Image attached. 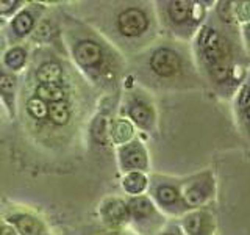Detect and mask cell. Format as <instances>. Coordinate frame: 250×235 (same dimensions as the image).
Returning a JSON list of instances; mask_svg holds the SVG:
<instances>
[{
  "label": "cell",
  "mask_w": 250,
  "mask_h": 235,
  "mask_svg": "<svg viewBox=\"0 0 250 235\" xmlns=\"http://www.w3.org/2000/svg\"><path fill=\"white\" fill-rule=\"evenodd\" d=\"M38 78L41 85H57L61 78V68L57 63H45L38 70Z\"/></svg>",
  "instance_id": "52a82bcc"
},
{
  "label": "cell",
  "mask_w": 250,
  "mask_h": 235,
  "mask_svg": "<svg viewBox=\"0 0 250 235\" xmlns=\"http://www.w3.org/2000/svg\"><path fill=\"white\" fill-rule=\"evenodd\" d=\"M0 235H16V232L11 227H2V229H0Z\"/></svg>",
  "instance_id": "484cf974"
},
{
  "label": "cell",
  "mask_w": 250,
  "mask_h": 235,
  "mask_svg": "<svg viewBox=\"0 0 250 235\" xmlns=\"http://www.w3.org/2000/svg\"><path fill=\"white\" fill-rule=\"evenodd\" d=\"M200 46H202L203 55H205V60L209 63L214 77L217 80H224L227 77V72H229V65H227V61H225L224 46L219 35L214 30L205 28L202 31V36H200Z\"/></svg>",
  "instance_id": "6da1fadb"
},
{
  "label": "cell",
  "mask_w": 250,
  "mask_h": 235,
  "mask_svg": "<svg viewBox=\"0 0 250 235\" xmlns=\"http://www.w3.org/2000/svg\"><path fill=\"white\" fill-rule=\"evenodd\" d=\"M131 125L128 122H125V121H119L116 125H114V140L116 141H119V143H122V141L125 140H128L131 137Z\"/></svg>",
  "instance_id": "ffe728a7"
},
{
  "label": "cell",
  "mask_w": 250,
  "mask_h": 235,
  "mask_svg": "<svg viewBox=\"0 0 250 235\" xmlns=\"http://www.w3.org/2000/svg\"><path fill=\"white\" fill-rule=\"evenodd\" d=\"M108 122L104 119V118H100V119H97L96 125H94V137L97 138V141H100V143H106L108 141Z\"/></svg>",
  "instance_id": "7402d4cb"
},
{
  "label": "cell",
  "mask_w": 250,
  "mask_h": 235,
  "mask_svg": "<svg viewBox=\"0 0 250 235\" xmlns=\"http://www.w3.org/2000/svg\"><path fill=\"white\" fill-rule=\"evenodd\" d=\"M27 107H28L30 115L33 116V118H36V119H42V118H45V115H47V107H45V104H44L41 99H38V97L30 99Z\"/></svg>",
  "instance_id": "d6986e66"
},
{
  "label": "cell",
  "mask_w": 250,
  "mask_h": 235,
  "mask_svg": "<svg viewBox=\"0 0 250 235\" xmlns=\"http://www.w3.org/2000/svg\"><path fill=\"white\" fill-rule=\"evenodd\" d=\"M117 25L125 36H138L147 28V18L141 10L130 8L119 16Z\"/></svg>",
  "instance_id": "7a4b0ae2"
},
{
  "label": "cell",
  "mask_w": 250,
  "mask_h": 235,
  "mask_svg": "<svg viewBox=\"0 0 250 235\" xmlns=\"http://www.w3.org/2000/svg\"><path fill=\"white\" fill-rule=\"evenodd\" d=\"M14 86H16L14 77L6 75V74L0 75V91H2L5 96H11L14 93Z\"/></svg>",
  "instance_id": "603a6c76"
},
{
  "label": "cell",
  "mask_w": 250,
  "mask_h": 235,
  "mask_svg": "<svg viewBox=\"0 0 250 235\" xmlns=\"http://www.w3.org/2000/svg\"><path fill=\"white\" fill-rule=\"evenodd\" d=\"M130 210L136 218H146L152 213V204L146 198H136L130 202Z\"/></svg>",
  "instance_id": "4fadbf2b"
},
{
  "label": "cell",
  "mask_w": 250,
  "mask_h": 235,
  "mask_svg": "<svg viewBox=\"0 0 250 235\" xmlns=\"http://www.w3.org/2000/svg\"><path fill=\"white\" fill-rule=\"evenodd\" d=\"M247 97H249V94H247V86H244V90H242V93H241V99H239V105H241L242 110H246V108L249 107V100H247Z\"/></svg>",
  "instance_id": "cb8c5ba5"
},
{
  "label": "cell",
  "mask_w": 250,
  "mask_h": 235,
  "mask_svg": "<svg viewBox=\"0 0 250 235\" xmlns=\"http://www.w3.org/2000/svg\"><path fill=\"white\" fill-rule=\"evenodd\" d=\"M191 6L186 2H174L169 8V14L174 22H183L188 19V14H189Z\"/></svg>",
  "instance_id": "5bb4252c"
},
{
  "label": "cell",
  "mask_w": 250,
  "mask_h": 235,
  "mask_svg": "<svg viewBox=\"0 0 250 235\" xmlns=\"http://www.w3.org/2000/svg\"><path fill=\"white\" fill-rule=\"evenodd\" d=\"M47 113H49L50 119L58 125H62L69 121V110L62 102H53V104H50V107L47 108Z\"/></svg>",
  "instance_id": "30bf717a"
},
{
  "label": "cell",
  "mask_w": 250,
  "mask_h": 235,
  "mask_svg": "<svg viewBox=\"0 0 250 235\" xmlns=\"http://www.w3.org/2000/svg\"><path fill=\"white\" fill-rule=\"evenodd\" d=\"M121 155H122V164L125 168L136 169L146 166V152L138 143H131L122 147Z\"/></svg>",
  "instance_id": "5b68a950"
},
{
  "label": "cell",
  "mask_w": 250,
  "mask_h": 235,
  "mask_svg": "<svg viewBox=\"0 0 250 235\" xmlns=\"http://www.w3.org/2000/svg\"><path fill=\"white\" fill-rule=\"evenodd\" d=\"M185 227L188 232L192 235H199L203 231V215L200 213H192L185 218Z\"/></svg>",
  "instance_id": "e0dca14e"
},
{
  "label": "cell",
  "mask_w": 250,
  "mask_h": 235,
  "mask_svg": "<svg viewBox=\"0 0 250 235\" xmlns=\"http://www.w3.org/2000/svg\"><path fill=\"white\" fill-rule=\"evenodd\" d=\"M208 196V190L207 188H203L202 185H194L191 188H188L186 190V194H185V199L186 202L189 204V206H199L203 201L207 199Z\"/></svg>",
  "instance_id": "7c38bea8"
},
{
  "label": "cell",
  "mask_w": 250,
  "mask_h": 235,
  "mask_svg": "<svg viewBox=\"0 0 250 235\" xmlns=\"http://www.w3.org/2000/svg\"><path fill=\"white\" fill-rule=\"evenodd\" d=\"M147 180L141 172H130V174L124 179L125 190L130 193H141L146 188Z\"/></svg>",
  "instance_id": "8fae6325"
},
{
  "label": "cell",
  "mask_w": 250,
  "mask_h": 235,
  "mask_svg": "<svg viewBox=\"0 0 250 235\" xmlns=\"http://www.w3.org/2000/svg\"><path fill=\"white\" fill-rule=\"evenodd\" d=\"M130 116H131V119H135L138 124L141 125H147L148 121H150V110H148L147 105L144 104H136L135 107H131L130 110Z\"/></svg>",
  "instance_id": "9a60e30c"
},
{
  "label": "cell",
  "mask_w": 250,
  "mask_h": 235,
  "mask_svg": "<svg viewBox=\"0 0 250 235\" xmlns=\"http://www.w3.org/2000/svg\"><path fill=\"white\" fill-rule=\"evenodd\" d=\"M11 221L18 226V229L22 235H41L42 226L35 218L25 216V215H18L11 218Z\"/></svg>",
  "instance_id": "8992f818"
},
{
  "label": "cell",
  "mask_w": 250,
  "mask_h": 235,
  "mask_svg": "<svg viewBox=\"0 0 250 235\" xmlns=\"http://www.w3.org/2000/svg\"><path fill=\"white\" fill-rule=\"evenodd\" d=\"M5 61L10 68L19 69V68H22L23 63H25V52H23L22 49H13L6 53Z\"/></svg>",
  "instance_id": "ac0fdd59"
},
{
  "label": "cell",
  "mask_w": 250,
  "mask_h": 235,
  "mask_svg": "<svg viewBox=\"0 0 250 235\" xmlns=\"http://www.w3.org/2000/svg\"><path fill=\"white\" fill-rule=\"evenodd\" d=\"M104 213L109 221L121 223L124 219H127V207L122 201H111L106 204Z\"/></svg>",
  "instance_id": "9c48e42d"
},
{
  "label": "cell",
  "mask_w": 250,
  "mask_h": 235,
  "mask_svg": "<svg viewBox=\"0 0 250 235\" xmlns=\"http://www.w3.org/2000/svg\"><path fill=\"white\" fill-rule=\"evenodd\" d=\"M75 60L78 65L83 68H92L99 65L102 60L100 47L96 43H91V41L80 43L75 49Z\"/></svg>",
  "instance_id": "277c9868"
},
{
  "label": "cell",
  "mask_w": 250,
  "mask_h": 235,
  "mask_svg": "<svg viewBox=\"0 0 250 235\" xmlns=\"http://www.w3.org/2000/svg\"><path fill=\"white\" fill-rule=\"evenodd\" d=\"M36 94L38 99L49 100V102H60L62 97H64V91H62L58 85H39L36 88Z\"/></svg>",
  "instance_id": "ba28073f"
},
{
  "label": "cell",
  "mask_w": 250,
  "mask_h": 235,
  "mask_svg": "<svg viewBox=\"0 0 250 235\" xmlns=\"http://www.w3.org/2000/svg\"><path fill=\"white\" fill-rule=\"evenodd\" d=\"M14 30L18 35H25L33 27V18L28 13H21L18 18L14 19Z\"/></svg>",
  "instance_id": "2e32d148"
},
{
  "label": "cell",
  "mask_w": 250,
  "mask_h": 235,
  "mask_svg": "<svg viewBox=\"0 0 250 235\" xmlns=\"http://www.w3.org/2000/svg\"><path fill=\"white\" fill-rule=\"evenodd\" d=\"M156 196H158L160 202H163V204H172V202L177 201V191L172 187H167V185L160 187L158 191H156Z\"/></svg>",
  "instance_id": "44dd1931"
},
{
  "label": "cell",
  "mask_w": 250,
  "mask_h": 235,
  "mask_svg": "<svg viewBox=\"0 0 250 235\" xmlns=\"http://www.w3.org/2000/svg\"><path fill=\"white\" fill-rule=\"evenodd\" d=\"M14 5H16V2H13V0H10V2H2V0H0V11L2 13L10 11Z\"/></svg>",
  "instance_id": "d4e9b609"
},
{
  "label": "cell",
  "mask_w": 250,
  "mask_h": 235,
  "mask_svg": "<svg viewBox=\"0 0 250 235\" xmlns=\"http://www.w3.org/2000/svg\"><path fill=\"white\" fill-rule=\"evenodd\" d=\"M180 68V58L175 52L169 49H161L153 53L152 57V69L161 77L174 75Z\"/></svg>",
  "instance_id": "3957f363"
}]
</instances>
